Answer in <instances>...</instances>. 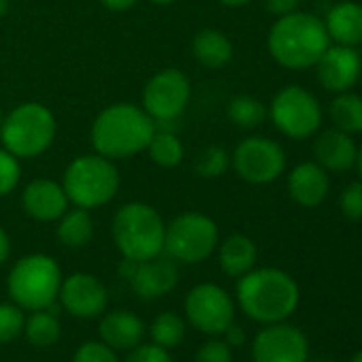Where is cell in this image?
Wrapping results in <instances>:
<instances>
[{"label": "cell", "instance_id": "1", "mask_svg": "<svg viewBox=\"0 0 362 362\" xmlns=\"http://www.w3.org/2000/svg\"><path fill=\"white\" fill-rule=\"evenodd\" d=\"M237 300L247 317L275 324L290 317L300 300L298 284L281 269H252L237 284Z\"/></svg>", "mask_w": 362, "mask_h": 362}, {"label": "cell", "instance_id": "2", "mask_svg": "<svg viewBox=\"0 0 362 362\" xmlns=\"http://www.w3.org/2000/svg\"><path fill=\"white\" fill-rule=\"evenodd\" d=\"M269 54L286 69L303 71L317 64L330 47V37L320 18L303 11H292L277 18L267 39Z\"/></svg>", "mask_w": 362, "mask_h": 362}, {"label": "cell", "instance_id": "3", "mask_svg": "<svg viewBox=\"0 0 362 362\" xmlns=\"http://www.w3.org/2000/svg\"><path fill=\"white\" fill-rule=\"evenodd\" d=\"M156 132V122L143 107L132 103H115L103 109L92 124L94 151L109 158H130L147 147Z\"/></svg>", "mask_w": 362, "mask_h": 362}, {"label": "cell", "instance_id": "4", "mask_svg": "<svg viewBox=\"0 0 362 362\" xmlns=\"http://www.w3.org/2000/svg\"><path fill=\"white\" fill-rule=\"evenodd\" d=\"M164 230L162 216L147 203H126L115 211L111 224L115 247L134 262L164 254Z\"/></svg>", "mask_w": 362, "mask_h": 362}, {"label": "cell", "instance_id": "5", "mask_svg": "<svg viewBox=\"0 0 362 362\" xmlns=\"http://www.w3.org/2000/svg\"><path fill=\"white\" fill-rule=\"evenodd\" d=\"M62 188L75 207L92 211L115 199L119 190V173L113 160L100 153L79 156L66 166Z\"/></svg>", "mask_w": 362, "mask_h": 362}, {"label": "cell", "instance_id": "6", "mask_svg": "<svg viewBox=\"0 0 362 362\" xmlns=\"http://www.w3.org/2000/svg\"><path fill=\"white\" fill-rule=\"evenodd\" d=\"M56 115L41 103H22L0 124V141L20 160L45 153L56 139Z\"/></svg>", "mask_w": 362, "mask_h": 362}, {"label": "cell", "instance_id": "7", "mask_svg": "<svg viewBox=\"0 0 362 362\" xmlns=\"http://www.w3.org/2000/svg\"><path fill=\"white\" fill-rule=\"evenodd\" d=\"M60 284V267L47 254H30L20 258L7 279L11 300L28 311L49 309L58 298Z\"/></svg>", "mask_w": 362, "mask_h": 362}, {"label": "cell", "instance_id": "8", "mask_svg": "<svg viewBox=\"0 0 362 362\" xmlns=\"http://www.w3.org/2000/svg\"><path fill=\"white\" fill-rule=\"evenodd\" d=\"M220 243L218 224L199 211L177 216L164 230V254L175 262L197 264L207 260Z\"/></svg>", "mask_w": 362, "mask_h": 362}, {"label": "cell", "instance_id": "9", "mask_svg": "<svg viewBox=\"0 0 362 362\" xmlns=\"http://www.w3.org/2000/svg\"><path fill=\"white\" fill-rule=\"evenodd\" d=\"M269 117L281 134L298 141L317 132L322 124V107L305 88L288 86L271 100Z\"/></svg>", "mask_w": 362, "mask_h": 362}, {"label": "cell", "instance_id": "10", "mask_svg": "<svg viewBox=\"0 0 362 362\" xmlns=\"http://www.w3.org/2000/svg\"><path fill=\"white\" fill-rule=\"evenodd\" d=\"M230 164L243 181L262 186L281 177L286 170V151L273 139L247 136L235 147Z\"/></svg>", "mask_w": 362, "mask_h": 362}, {"label": "cell", "instance_id": "11", "mask_svg": "<svg viewBox=\"0 0 362 362\" xmlns=\"http://www.w3.org/2000/svg\"><path fill=\"white\" fill-rule=\"evenodd\" d=\"M190 79L179 69L158 71L143 90V109L156 122H175L190 103Z\"/></svg>", "mask_w": 362, "mask_h": 362}, {"label": "cell", "instance_id": "12", "mask_svg": "<svg viewBox=\"0 0 362 362\" xmlns=\"http://www.w3.org/2000/svg\"><path fill=\"white\" fill-rule=\"evenodd\" d=\"M188 322L205 334H224L235 322V303L230 294L218 284H199L186 296Z\"/></svg>", "mask_w": 362, "mask_h": 362}, {"label": "cell", "instance_id": "13", "mask_svg": "<svg viewBox=\"0 0 362 362\" xmlns=\"http://www.w3.org/2000/svg\"><path fill=\"white\" fill-rule=\"evenodd\" d=\"M307 337L303 330L286 322L267 324L252 343L254 362H307Z\"/></svg>", "mask_w": 362, "mask_h": 362}, {"label": "cell", "instance_id": "14", "mask_svg": "<svg viewBox=\"0 0 362 362\" xmlns=\"http://www.w3.org/2000/svg\"><path fill=\"white\" fill-rule=\"evenodd\" d=\"M119 275L126 277L130 288L145 300L160 298L179 284V269L175 260L162 258V254L143 262L124 258L119 264Z\"/></svg>", "mask_w": 362, "mask_h": 362}, {"label": "cell", "instance_id": "15", "mask_svg": "<svg viewBox=\"0 0 362 362\" xmlns=\"http://www.w3.org/2000/svg\"><path fill=\"white\" fill-rule=\"evenodd\" d=\"M58 298L64 311L81 320L103 315L109 303L107 288L98 277L90 273H73L71 277L62 279Z\"/></svg>", "mask_w": 362, "mask_h": 362}, {"label": "cell", "instance_id": "16", "mask_svg": "<svg viewBox=\"0 0 362 362\" xmlns=\"http://www.w3.org/2000/svg\"><path fill=\"white\" fill-rule=\"evenodd\" d=\"M317 81L324 90L341 94L356 86L362 73V60L354 47L334 45L328 47L315 64Z\"/></svg>", "mask_w": 362, "mask_h": 362}, {"label": "cell", "instance_id": "17", "mask_svg": "<svg viewBox=\"0 0 362 362\" xmlns=\"http://www.w3.org/2000/svg\"><path fill=\"white\" fill-rule=\"evenodd\" d=\"M69 197L54 179H35L22 192L24 211L39 222H56L69 209Z\"/></svg>", "mask_w": 362, "mask_h": 362}, {"label": "cell", "instance_id": "18", "mask_svg": "<svg viewBox=\"0 0 362 362\" xmlns=\"http://www.w3.org/2000/svg\"><path fill=\"white\" fill-rule=\"evenodd\" d=\"M330 190L328 173L317 162H303L288 175V192L300 207H317Z\"/></svg>", "mask_w": 362, "mask_h": 362}, {"label": "cell", "instance_id": "19", "mask_svg": "<svg viewBox=\"0 0 362 362\" xmlns=\"http://www.w3.org/2000/svg\"><path fill=\"white\" fill-rule=\"evenodd\" d=\"M313 153L317 164L324 170L330 173H343L349 170L356 164L358 158V147L351 139V134L343 132V130H326L315 139L313 145Z\"/></svg>", "mask_w": 362, "mask_h": 362}, {"label": "cell", "instance_id": "20", "mask_svg": "<svg viewBox=\"0 0 362 362\" xmlns=\"http://www.w3.org/2000/svg\"><path fill=\"white\" fill-rule=\"evenodd\" d=\"M98 334L105 345H109L115 351H130L134 349L143 334L145 326L141 317L132 311H111L107 313L98 324Z\"/></svg>", "mask_w": 362, "mask_h": 362}, {"label": "cell", "instance_id": "21", "mask_svg": "<svg viewBox=\"0 0 362 362\" xmlns=\"http://www.w3.org/2000/svg\"><path fill=\"white\" fill-rule=\"evenodd\" d=\"M326 33L337 45L356 47L362 43V5L345 0L330 9L326 22Z\"/></svg>", "mask_w": 362, "mask_h": 362}, {"label": "cell", "instance_id": "22", "mask_svg": "<svg viewBox=\"0 0 362 362\" xmlns=\"http://www.w3.org/2000/svg\"><path fill=\"white\" fill-rule=\"evenodd\" d=\"M220 267L228 277H243L256 267L258 260V250L256 243L247 235H230L222 241L218 250Z\"/></svg>", "mask_w": 362, "mask_h": 362}, {"label": "cell", "instance_id": "23", "mask_svg": "<svg viewBox=\"0 0 362 362\" xmlns=\"http://www.w3.org/2000/svg\"><path fill=\"white\" fill-rule=\"evenodd\" d=\"M233 43L230 39L216 28H205L197 33L192 41V54L194 58L207 66V69H222L233 60Z\"/></svg>", "mask_w": 362, "mask_h": 362}, {"label": "cell", "instance_id": "24", "mask_svg": "<svg viewBox=\"0 0 362 362\" xmlns=\"http://www.w3.org/2000/svg\"><path fill=\"white\" fill-rule=\"evenodd\" d=\"M94 237V222L88 209L75 207L66 209L64 216L58 220V239L64 247L79 250L88 245Z\"/></svg>", "mask_w": 362, "mask_h": 362}, {"label": "cell", "instance_id": "25", "mask_svg": "<svg viewBox=\"0 0 362 362\" xmlns=\"http://www.w3.org/2000/svg\"><path fill=\"white\" fill-rule=\"evenodd\" d=\"M330 119L337 130H343L347 134L362 132V96L354 92H341L328 107Z\"/></svg>", "mask_w": 362, "mask_h": 362}, {"label": "cell", "instance_id": "26", "mask_svg": "<svg viewBox=\"0 0 362 362\" xmlns=\"http://www.w3.org/2000/svg\"><path fill=\"white\" fill-rule=\"evenodd\" d=\"M145 151L149 153V160L162 168L179 166L186 156L184 143L177 139V134H173L170 130H158V128H156L151 141L147 143Z\"/></svg>", "mask_w": 362, "mask_h": 362}, {"label": "cell", "instance_id": "27", "mask_svg": "<svg viewBox=\"0 0 362 362\" xmlns=\"http://www.w3.org/2000/svg\"><path fill=\"white\" fill-rule=\"evenodd\" d=\"M24 332H26V339L33 345L49 347V345L58 343V339L62 334V326H60V320L52 311L39 309V311H33L30 317H26Z\"/></svg>", "mask_w": 362, "mask_h": 362}, {"label": "cell", "instance_id": "28", "mask_svg": "<svg viewBox=\"0 0 362 362\" xmlns=\"http://www.w3.org/2000/svg\"><path fill=\"white\" fill-rule=\"evenodd\" d=\"M149 337H151V343H156L164 349L177 347L186 337V322H184V317L173 311H164L151 322Z\"/></svg>", "mask_w": 362, "mask_h": 362}, {"label": "cell", "instance_id": "29", "mask_svg": "<svg viewBox=\"0 0 362 362\" xmlns=\"http://www.w3.org/2000/svg\"><path fill=\"white\" fill-rule=\"evenodd\" d=\"M226 111H228L230 122L239 128H245V130L258 128L269 115V109L264 107V103L254 98V96H235L228 103Z\"/></svg>", "mask_w": 362, "mask_h": 362}, {"label": "cell", "instance_id": "30", "mask_svg": "<svg viewBox=\"0 0 362 362\" xmlns=\"http://www.w3.org/2000/svg\"><path fill=\"white\" fill-rule=\"evenodd\" d=\"M228 166H230V153L224 147H220V145L205 147L199 153L197 164H194L197 173L201 177H205V179H216V177L224 175Z\"/></svg>", "mask_w": 362, "mask_h": 362}, {"label": "cell", "instance_id": "31", "mask_svg": "<svg viewBox=\"0 0 362 362\" xmlns=\"http://www.w3.org/2000/svg\"><path fill=\"white\" fill-rule=\"evenodd\" d=\"M24 313L16 303H0V343H11L24 332Z\"/></svg>", "mask_w": 362, "mask_h": 362}, {"label": "cell", "instance_id": "32", "mask_svg": "<svg viewBox=\"0 0 362 362\" xmlns=\"http://www.w3.org/2000/svg\"><path fill=\"white\" fill-rule=\"evenodd\" d=\"M22 177V164L20 158H16L11 151L0 147V197L11 194Z\"/></svg>", "mask_w": 362, "mask_h": 362}, {"label": "cell", "instance_id": "33", "mask_svg": "<svg viewBox=\"0 0 362 362\" xmlns=\"http://www.w3.org/2000/svg\"><path fill=\"white\" fill-rule=\"evenodd\" d=\"M73 362H119V358L117 351L103 341H88L77 347Z\"/></svg>", "mask_w": 362, "mask_h": 362}, {"label": "cell", "instance_id": "34", "mask_svg": "<svg viewBox=\"0 0 362 362\" xmlns=\"http://www.w3.org/2000/svg\"><path fill=\"white\" fill-rule=\"evenodd\" d=\"M339 209L351 222L362 220V184L360 181H354V184L343 188L339 197Z\"/></svg>", "mask_w": 362, "mask_h": 362}, {"label": "cell", "instance_id": "35", "mask_svg": "<svg viewBox=\"0 0 362 362\" xmlns=\"http://www.w3.org/2000/svg\"><path fill=\"white\" fill-rule=\"evenodd\" d=\"M194 362H233V351L226 341L211 339L203 343L197 351Z\"/></svg>", "mask_w": 362, "mask_h": 362}, {"label": "cell", "instance_id": "36", "mask_svg": "<svg viewBox=\"0 0 362 362\" xmlns=\"http://www.w3.org/2000/svg\"><path fill=\"white\" fill-rule=\"evenodd\" d=\"M126 362H173V356L168 354V349L149 343V345H136L134 349H130Z\"/></svg>", "mask_w": 362, "mask_h": 362}, {"label": "cell", "instance_id": "37", "mask_svg": "<svg viewBox=\"0 0 362 362\" xmlns=\"http://www.w3.org/2000/svg\"><path fill=\"white\" fill-rule=\"evenodd\" d=\"M298 3H300V0H267V9H269V13L281 18V16H288V13L296 11Z\"/></svg>", "mask_w": 362, "mask_h": 362}, {"label": "cell", "instance_id": "38", "mask_svg": "<svg viewBox=\"0 0 362 362\" xmlns=\"http://www.w3.org/2000/svg\"><path fill=\"white\" fill-rule=\"evenodd\" d=\"M224 334H226V343H228L230 347H239V345L245 343V330H243L241 326H237L235 322L224 330Z\"/></svg>", "mask_w": 362, "mask_h": 362}, {"label": "cell", "instance_id": "39", "mask_svg": "<svg viewBox=\"0 0 362 362\" xmlns=\"http://www.w3.org/2000/svg\"><path fill=\"white\" fill-rule=\"evenodd\" d=\"M100 3L111 11H128L139 3V0H100Z\"/></svg>", "mask_w": 362, "mask_h": 362}, {"label": "cell", "instance_id": "40", "mask_svg": "<svg viewBox=\"0 0 362 362\" xmlns=\"http://www.w3.org/2000/svg\"><path fill=\"white\" fill-rule=\"evenodd\" d=\"M9 254H11V239L3 228H0V264L9 258Z\"/></svg>", "mask_w": 362, "mask_h": 362}, {"label": "cell", "instance_id": "41", "mask_svg": "<svg viewBox=\"0 0 362 362\" xmlns=\"http://www.w3.org/2000/svg\"><path fill=\"white\" fill-rule=\"evenodd\" d=\"M220 3L224 7H245V5L252 3V0H220Z\"/></svg>", "mask_w": 362, "mask_h": 362}, {"label": "cell", "instance_id": "42", "mask_svg": "<svg viewBox=\"0 0 362 362\" xmlns=\"http://www.w3.org/2000/svg\"><path fill=\"white\" fill-rule=\"evenodd\" d=\"M9 11V0H0V18H5Z\"/></svg>", "mask_w": 362, "mask_h": 362}, {"label": "cell", "instance_id": "43", "mask_svg": "<svg viewBox=\"0 0 362 362\" xmlns=\"http://www.w3.org/2000/svg\"><path fill=\"white\" fill-rule=\"evenodd\" d=\"M356 164H358V170H360V177H362V147L358 149V158H356Z\"/></svg>", "mask_w": 362, "mask_h": 362}, {"label": "cell", "instance_id": "44", "mask_svg": "<svg viewBox=\"0 0 362 362\" xmlns=\"http://www.w3.org/2000/svg\"><path fill=\"white\" fill-rule=\"evenodd\" d=\"M151 3H153V5H162V7H164V5H173V3H177V0H151Z\"/></svg>", "mask_w": 362, "mask_h": 362}, {"label": "cell", "instance_id": "45", "mask_svg": "<svg viewBox=\"0 0 362 362\" xmlns=\"http://www.w3.org/2000/svg\"><path fill=\"white\" fill-rule=\"evenodd\" d=\"M349 362H362V349H360V351H356V354H354V358H351Z\"/></svg>", "mask_w": 362, "mask_h": 362}, {"label": "cell", "instance_id": "46", "mask_svg": "<svg viewBox=\"0 0 362 362\" xmlns=\"http://www.w3.org/2000/svg\"><path fill=\"white\" fill-rule=\"evenodd\" d=\"M3 119H5V113H3V109H0V124H3Z\"/></svg>", "mask_w": 362, "mask_h": 362}, {"label": "cell", "instance_id": "47", "mask_svg": "<svg viewBox=\"0 0 362 362\" xmlns=\"http://www.w3.org/2000/svg\"><path fill=\"white\" fill-rule=\"evenodd\" d=\"M313 362H328V360H313Z\"/></svg>", "mask_w": 362, "mask_h": 362}]
</instances>
